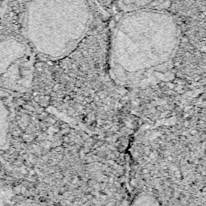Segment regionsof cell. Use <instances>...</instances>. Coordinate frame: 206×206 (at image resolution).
<instances>
[{
  "label": "cell",
  "mask_w": 206,
  "mask_h": 206,
  "mask_svg": "<svg viewBox=\"0 0 206 206\" xmlns=\"http://www.w3.org/2000/svg\"><path fill=\"white\" fill-rule=\"evenodd\" d=\"M10 0H0V18L3 17L7 12Z\"/></svg>",
  "instance_id": "obj_3"
},
{
  "label": "cell",
  "mask_w": 206,
  "mask_h": 206,
  "mask_svg": "<svg viewBox=\"0 0 206 206\" xmlns=\"http://www.w3.org/2000/svg\"><path fill=\"white\" fill-rule=\"evenodd\" d=\"M18 2H19V3L21 4H25L26 3H27L28 1H30V0H17Z\"/></svg>",
  "instance_id": "obj_4"
},
{
  "label": "cell",
  "mask_w": 206,
  "mask_h": 206,
  "mask_svg": "<svg viewBox=\"0 0 206 206\" xmlns=\"http://www.w3.org/2000/svg\"><path fill=\"white\" fill-rule=\"evenodd\" d=\"M205 9H206V6H205Z\"/></svg>",
  "instance_id": "obj_5"
},
{
  "label": "cell",
  "mask_w": 206,
  "mask_h": 206,
  "mask_svg": "<svg viewBox=\"0 0 206 206\" xmlns=\"http://www.w3.org/2000/svg\"><path fill=\"white\" fill-rule=\"evenodd\" d=\"M23 27L36 44L70 48L86 28L83 0H30L24 4Z\"/></svg>",
  "instance_id": "obj_1"
},
{
  "label": "cell",
  "mask_w": 206,
  "mask_h": 206,
  "mask_svg": "<svg viewBox=\"0 0 206 206\" xmlns=\"http://www.w3.org/2000/svg\"><path fill=\"white\" fill-rule=\"evenodd\" d=\"M176 49L172 34L127 31L118 35L113 44L112 68L119 77H138L167 64Z\"/></svg>",
  "instance_id": "obj_2"
}]
</instances>
